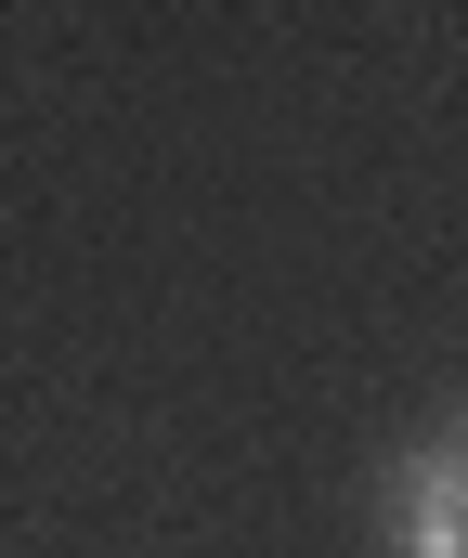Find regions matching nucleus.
<instances>
[{"mask_svg": "<svg viewBox=\"0 0 468 558\" xmlns=\"http://www.w3.org/2000/svg\"><path fill=\"white\" fill-rule=\"evenodd\" d=\"M391 558H468V454L417 441L391 468Z\"/></svg>", "mask_w": 468, "mask_h": 558, "instance_id": "nucleus-1", "label": "nucleus"}]
</instances>
